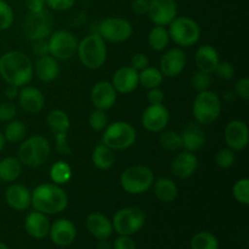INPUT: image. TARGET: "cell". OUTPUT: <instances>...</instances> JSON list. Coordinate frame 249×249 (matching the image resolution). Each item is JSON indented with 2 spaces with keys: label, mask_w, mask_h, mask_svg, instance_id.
I'll return each mask as SVG.
<instances>
[{
  "label": "cell",
  "mask_w": 249,
  "mask_h": 249,
  "mask_svg": "<svg viewBox=\"0 0 249 249\" xmlns=\"http://www.w3.org/2000/svg\"><path fill=\"white\" fill-rule=\"evenodd\" d=\"M0 75L9 85L22 88L33 79L34 65L26 53L7 51L0 56Z\"/></svg>",
  "instance_id": "1"
},
{
  "label": "cell",
  "mask_w": 249,
  "mask_h": 249,
  "mask_svg": "<svg viewBox=\"0 0 249 249\" xmlns=\"http://www.w3.org/2000/svg\"><path fill=\"white\" fill-rule=\"evenodd\" d=\"M31 206L34 211H38L46 215L60 214L67 208L68 196L62 186L45 182L40 184L32 191Z\"/></svg>",
  "instance_id": "2"
},
{
  "label": "cell",
  "mask_w": 249,
  "mask_h": 249,
  "mask_svg": "<svg viewBox=\"0 0 249 249\" xmlns=\"http://www.w3.org/2000/svg\"><path fill=\"white\" fill-rule=\"evenodd\" d=\"M77 55L88 70H100L107 61L106 41L99 33H91L78 43Z\"/></svg>",
  "instance_id": "3"
},
{
  "label": "cell",
  "mask_w": 249,
  "mask_h": 249,
  "mask_svg": "<svg viewBox=\"0 0 249 249\" xmlns=\"http://www.w3.org/2000/svg\"><path fill=\"white\" fill-rule=\"evenodd\" d=\"M51 146L43 135H32L24 139L18 147L17 158L29 168H39L50 157Z\"/></svg>",
  "instance_id": "4"
},
{
  "label": "cell",
  "mask_w": 249,
  "mask_h": 249,
  "mask_svg": "<svg viewBox=\"0 0 249 249\" xmlns=\"http://www.w3.org/2000/svg\"><path fill=\"white\" fill-rule=\"evenodd\" d=\"M155 182L153 170L147 165L135 164L126 168L121 175V186L126 194L142 195L152 187Z\"/></svg>",
  "instance_id": "5"
},
{
  "label": "cell",
  "mask_w": 249,
  "mask_h": 249,
  "mask_svg": "<svg viewBox=\"0 0 249 249\" xmlns=\"http://www.w3.org/2000/svg\"><path fill=\"white\" fill-rule=\"evenodd\" d=\"M223 105L220 96L213 90H206L197 94L192 105V114L201 125H209L220 117Z\"/></svg>",
  "instance_id": "6"
},
{
  "label": "cell",
  "mask_w": 249,
  "mask_h": 249,
  "mask_svg": "<svg viewBox=\"0 0 249 249\" xmlns=\"http://www.w3.org/2000/svg\"><path fill=\"white\" fill-rule=\"evenodd\" d=\"M138 134L136 129L130 123L117 121L108 123L102 135V143L113 151L126 150L135 143Z\"/></svg>",
  "instance_id": "7"
},
{
  "label": "cell",
  "mask_w": 249,
  "mask_h": 249,
  "mask_svg": "<svg viewBox=\"0 0 249 249\" xmlns=\"http://www.w3.org/2000/svg\"><path fill=\"white\" fill-rule=\"evenodd\" d=\"M168 27L170 40L180 48H190L201 38V27L191 17L177 16Z\"/></svg>",
  "instance_id": "8"
},
{
  "label": "cell",
  "mask_w": 249,
  "mask_h": 249,
  "mask_svg": "<svg viewBox=\"0 0 249 249\" xmlns=\"http://www.w3.org/2000/svg\"><path fill=\"white\" fill-rule=\"evenodd\" d=\"M146 215L138 207H125L122 208L114 214L113 230L118 235L133 236L142 229L145 225Z\"/></svg>",
  "instance_id": "9"
},
{
  "label": "cell",
  "mask_w": 249,
  "mask_h": 249,
  "mask_svg": "<svg viewBox=\"0 0 249 249\" xmlns=\"http://www.w3.org/2000/svg\"><path fill=\"white\" fill-rule=\"evenodd\" d=\"M46 122L56 140V148L61 155H71L68 146V133L71 129V119L62 109H51L46 117Z\"/></svg>",
  "instance_id": "10"
},
{
  "label": "cell",
  "mask_w": 249,
  "mask_h": 249,
  "mask_svg": "<svg viewBox=\"0 0 249 249\" xmlns=\"http://www.w3.org/2000/svg\"><path fill=\"white\" fill-rule=\"evenodd\" d=\"M48 43L50 55L58 61H66L72 58L77 53L79 41L73 33L60 29L50 34Z\"/></svg>",
  "instance_id": "11"
},
{
  "label": "cell",
  "mask_w": 249,
  "mask_h": 249,
  "mask_svg": "<svg viewBox=\"0 0 249 249\" xmlns=\"http://www.w3.org/2000/svg\"><path fill=\"white\" fill-rule=\"evenodd\" d=\"M105 41L124 43L133 36V26L130 22L122 17H107L100 22L99 32Z\"/></svg>",
  "instance_id": "12"
},
{
  "label": "cell",
  "mask_w": 249,
  "mask_h": 249,
  "mask_svg": "<svg viewBox=\"0 0 249 249\" xmlns=\"http://www.w3.org/2000/svg\"><path fill=\"white\" fill-rule=\"evenodd\" d=\"M53 21L51 15L43 10L40 12H28L23 21V32L28 39H48L53 33Z\"/></svg>",
  "instance_id": "13"
},
{
  "label": "cell",
  "mask_w": 249,
  "mask_h": 249,
  "mask_svg": "<svg viewBox=\"0 0 249 249\" xmlns=\"http://www.w3.org/2000/svg\"><path fill=\"white\" fill-rule=\"evenodd\" d=\"M169 119V111L164 105H148L141 116V123L150 133H162L167 128Z\"/></svg>",
  "instance_id": "14"
},
{
  "label": "cell",
  "mask_w": 249,
  "mask_h": 249,
  "mask_svg": "<svg viewBox=\"0 0 249 249\" xmlns=\"http://www.w3.org/2000/svg\"><path fill=\"white\" fill-rule=\"evenodd\" d=\"M147 16L156 26L168 27L178 16V4L175 0H150Z\"/></svg>",
  "instance_id": "15"
},
{
  "label": "cell",
  "mask_w": 249,
  "mask_h": 249,
  "mask_svg": "<svg viewBox=\"0 0 249 249\" xmlns=\"http://www.w3.org/2000/svg\"><path fill=\"white\" fill-rule=\"evenodd\" d=\"M224 140L226 146L235 152L245 150L249 142V129L246 122L240 119L229 122L224 130Z\"/></svg>",
  "instance_id": "16"
},
{
  "label": "cell",
  "mask_w": 249,
  "mask_h": 249,
  "mask_svg": "<svg viewBox=\"0 0 249 249\" xmlns=\"http://www.w3.org/2000/svg\"><path fill=\"white\" fill-rule=\"evenodd\" d=\"M187 57L181 48H172L163 53L160 62V71L167 78H177L184 72Z\"/></svg>",
  "instance_id": "17"
},
{
  "label": "cell",
  "mask_w": 249,
  "mask_h": 249,
  "mask_svg": "<svg viewBox=\"0 0 249 249\" xmlns=\"http://www.w3.org/2000/svg\"><path fill=\"white\" fill-rule=\"evenodd\" d=\"M117 97H118V92L116 91L112 83L107 80L97 82L90 91L91 104L94 105L95 108L102 109V111L111 109L116 105Z\"/></svg>",
  "instance_id": "18"
},
{
  "label": "cell",
  "mask_w": 249,
  "mask_h": 249,
  "mask_svg": "<svg viewBox=\"0 0 249 249\" xmlns=\"http://www.w3.org/2000/svg\"><path fill=\"white\" fill-rule=\"evenodd\" d=\"M49 236L53 243L58 247H67L74 242L77 237V228L70 219H57L50 224Z\"/></svg>",
  "instance_id": "19"
},
{
  "label": "cell",
  "mask_w": 249,
  "mask_h": 249,
  "mask_svg": "<svg viewBox=\"0 0 249 249\" xmlns=\"http://www.w3.org/2000/svg\"><path fill=\"white\" fill-rule=\"evenodd\" d=\"M112 85L118 94H130L138 89L139 72L131 66H124L114 72L112 78Z\"/></svg>",
  "instance_id": "20"
},
{
  "label": "cell",
  "mask_w": 249,
  "mask_h": 249,
  "mask_svg": "<svg viewBox=\"0 0 249 249\" xmlns=\"http://www.w3.org/2000/svg\"><path fill=\"white\" fill-rule=\"evenodd\" d=\"M17 100L22 109L31 114L39 113L45 105V96L43 92L38 88L28 87V85H24L19 89Z\"/></svg>",
  "instance_id": "21"
},
{
  "label": "cell",
  "mask_w": 249,
  "mask_h": 249,
  "mask_svg": "<svg viewBox=\"0 0 249 249\" xmlns=\"http://www.w3.org/2000/svg\"><path fill=\"white\" fill-rule=\"evenodd\" d=\"M5 201L14 211L23 212L31 207L32 191L22 184H11L5 191Z\"/></svg>",
  "instance_id": "22"
},
{
  "label": "cell",
  "mask_w": 249,
  "mask_h": 249,
  "mask_svg": "<svg viewBox=\"0 0 249 249\" xmlns=\"http://www.w3.org/2000/svg\"><path fill=\"white\" fill-rule=\"evenodd\" d=\"M172 172L179 179H189L190 177L196 173L197 168H198V160H197L196 155L190 151H181L178 153L173 160Z\"/></svg>",
  "instance_id": "23"
},
{
  "label": "cell",
  "mask_w": 249,
  "mask_h": 249,
  "mask_svg": "<svg viewBox=\"0 0 249 249\" xmlns=\"http://www.w3.org/2000/svg\"><path fill=\"white\" fill-rule=\"evenodd\" d=\"M85 225H87V229L90 232V235H92L95 238L100 241L108 240L112 236V233H113L112 221L106 215L99 213V212L90 213L87 216Z\"/></svg>",
  "instance_id": "24"
},
{
  "label": "cell",
  "mask_w": 249,
  "mask_h": 249,
  "mask_svg": "<svg viewBox=\"0 0 249 249\" xmlns=\"http://www.w3.org/2000/svg\"><path fill=\"white\" fill-rule=\"evenodd\" d=\"M195 62H196L197 70L207 74H212L220 62V56L214 46L204 44L197 49L195 53Z\"/></svg>",
  "instance_id": "25"
},
{
  "label": "cell",
  "mask_w": 249,
  "mask_h": 249,
  "mask_svg": "<svg viewBox=\"0 0 249 249\" xmlns=\"http://www.w3.org/2000/svg\"><path fill=\"white\" fill-rule=\"evenodd\" d=\"M24 229L31 237L41 240L49 235L50 221L46 214L34 211L31 212L24 219Z\"/></svg>",
  "instance_id": "26"
},
{
  "label": "cell",
  "mask_w": 249,
  "mask_h": 249,
  "mask_svg": "<svg viewBox=\"0 0 249 249\" xmlns=\"http://www.w3.org/2000/svg\"><path fill=\"white\" fill-rule=\"evenodd\" d=\"M180 134H181L182 147L186 151L195 153L202 150L206 145V134L198 123L187 124Z\"/></svg>",
  "instance_id": "27"
},
{
  "label": "cell",
  "mask_w": 249,
  "mask_h": 249,
  "mask_svg": "<svg viewBox=\"0 0 249 249\" xmlns=\"http://www.w3.org/2000/svg\"><path fill=\"white\" fill-rule=\"evenodd\" d=\"M34 65V74L40 82L51 83L60 74V63L58 60L51 55L43 56L36 58Z\"/></svg>",
  "instance_id": "28"
},
{
  "label": "cell",
  "mask_w": 249,
  "mask_h": 249,
  "mask_svg": "<svg viewBox=\"0 0 249 249\" xmlns=\"http://www.w3.org/2000/svg\"><path fill=\"white\" fill-rule=\"evenodd\" d=\"M152 187L155 196L157 197L158 201L163 202V203H172V202H174L177 199L178 194H179L177 184L170 178L167 177L155 180Z\"/></svg>",
  "instance_id": "29"
},
{
  "label": "cell",
  "mask_w": 249,
  "mask_h": 249,
  "mask_svg": "<svg viewBox=\"0 0 249 249\" xmlns=\"http://www.w3.org/2000/svg\"><path fill=\"white\" fill-rule=\"evenodd\" d=\"M23 164L17 157H5L0 160V180L4 182H15L22 174Z\"/></svg>",
  "instance_id": "30"
},
{
  "label": "cell",
  "mask_w": 249,
  "mask_h": 249,
  "mask_svg": "<svg viewBox=\"0 0 249 249\" xmlns=\"http://www.w3.org/2000/svg\"><path fill=\"white\" fill-rule=\"evenodd\" d=\"M91 162L97 169L107 170L113 167L116 162V155L112 148L106 146L105 143H100L92 150Z\"/></svg>",
  "instance_id": "31"
},
{
  "label": "cell",
  "mask_w": 249,
  "mask_h": 249,
  "mask_svg": "<svg viewBox=\"0 0 249 249\" xmlns=\"http://www.w3.org/2000/svg\"><path fill=\"white\" fill-rule=\"evenodd\" d=\"M148 45L155 51H164L169 46V32L163 26H155L150 31L147 36Z\"/></svg>",
  "instance_id": "32"
},
{
  "label": "cell",
  "mask_w": 249,
  "mask_h": 249,
  "mask_svg": "<svg viewBox=\"0 0 249 249\" xmlns=\"http://www.w3.org/2000/svg\"><path fill=\"white\" fill-rule=\"evenodd\" d=\"M73 177L72 168L65 160H57L50 168V179L58 186L68 184Z\"/></svg>",
  "instance_id": "33"
},
{
  "label": "cell",
  "mask_w": 249,
  "mask_h": 249,
  "mask_svg": "<svg viewBox=\"0 0 249 249\" xmlns=\"http://www.w3.org/2000/svg\"><path fill=\"white\" fill-rule=\"evenodd\" d=\"M4 138L7 142L18 143L26 139L27 135V126L19 119H12L7 122V125L5 126Z\"/></svg>",
  "instance_id": "34"
},
{
  "label": "cell",
  "mask_w": 249,
  "mask_h": 249,
  "mask_svg": "<svg viewBox=\"0 0 249 249\" xmlns=\"http://www.w3.org/2000/svg\"><path fill=\"white\" fill-rule=\"evenodd\" d=\"M164 75L160 71V68L156 67H146L145 70L139 72V84L142 85L146 89H153V88H160L162 85Z\"/></svg>",
  "instance_id": "35"
},
{
  "label": "cell",
  "mask_w": 249,
  "mask_h": 249,
  "mask_svg": "<svg viewBox=\"0 0 249 249\" xmlns=\"http://www.w3.org/2000/svg\"><path fill=\"white\" fill-rule=\"evenodd\" d=\"M191 249H219V240L208 231H199L191 238Z\"/></svg>",
  "instance_id": "36"
},
{
  "label": "cell",
  "mask_w": 249,
  "mask_h": 249,
  "mask_svg": "<svg viewBox=\"0 0 249 249\" xmlns=\"http://www.w3.org/2000/svg\"><path fill=\"white\" fill-rule=\"evenodd\" d=\"M160 145L164 148L165 151H179L182 147L181 134L175 130L163 131L160 136Z\"/></svg>",
  "instance_id": "37"
},
{
  "label": "cell",
  "mask_w": 249,
  "mask_h": 249,
  "mask_svg": "<svg viewBox=\"0 0 249 249\" xmlns=\"http://www.w3.org/2000/svg\"><path fill=\"white\" fill-rule=\"evenodd\" d=\"M232 196L242 206L249 204V180L247 178L237 180L232 186Z\"/></svg>",
  "instance_id": "38"
},
{
  "label": "cell",
  "mask_w": 249,
  "mask_h": 249,
  "mask_svg": "<svg viewBox=\"0 0 249 249\" xmlns=\"http://www.w3.org/2000/svg\"><path fill=\"white\" fill-rule=\"evenodd\" d=\"M214 160H215V164L218 165L221 169H229V168L232 167L236 162V155L235 151L230 150L229 147L221 148L216 152L215 157H214Z\"/></svg>",
  "instance_id": "39"
},
{
  "label": "cell",
  "mask_w": 249,
  "mask_h": 249,
  "mask_svg": "<svg viewBox=\"0 0 249 249\" xmlns=\"http://www.w3.org/2000/svg\"><path fill=\"white\" fill-rule=\"evenodd\" d=\"M89 125L92 130L104 131L108 125V117H107L106 111H102V109L92 111L89 117Z\"/></svg>",
  "instance_id": "40"
},
{
  "label": "cell",
  "mask_w": 249,
  "mask_h": 249,
  "mask_svg": "<svg viewBox=\"0 0 249 249\" xmlns=\"http://www.w3.org/2000/svg\"><path fill=\"white\" fill-rule=\"evenodd\" d=\"M14 10L5 0H0V32L6 31L14 23Z\"/></svg>",
  "instance_id": "41"
},
{
  "label": "cell",
  "mask_w": 249,
  "mask_h": 249,
  "mask_svg": "<svg viewBox=\"0 0 249 249\" xmlns=\"http://www.w3.org/2000/svg\"><path fill=\"white\" fill-rule=\"evenodd\" d=\"M211 84H212L211 74H207V73L201 72V71H197L191 79V87L194 88L197 92L209 90Z\"/></svg>",
  "instance_id": "42"
},
{
  "label": "cell",
  "mask_w": 249,
  "mask_h": 249,
  "mask_svg": "<svg viewBox=\"0 0 249 249\" xmlns=\"http://www.w3.org/2000/svg\"><path fill=\"white\" fill-rule=\"evenodd\" d=\"M214 73L216 74V77L220 78L223 80H231L233 79L236 74L235 67H233L232 63L226 62V61H223V62H219V65L216 66Z\"/></svg>",
  "instance_id": "43"
},
{
  "label": "cell",
  "mask_w": 249,
  "mask_h": 249,
  "mask_svg": "<svg viewBox=\"0 0 249 249\" xmlns=\"http://www.w3.org/2000/svg\"><path fill=\"white\" fill-rule=\"evenodd\" d=\"M16 114L17 107L16 105L12 104L11 101L1 102V104H0V122L7 123V122L15 119Z\"/></svg>",
  "instance_id": "44"
},
{
  "label": "cell",
  "mask_w": 249,
  "mask_h": 249,
  "mask_svg": "<svg viewBox=\"0 0 249 249\" xmlns=\"http://www.w3.org/2000/svg\"><path fill=\"white\" fill-rule=\"evenodd\" d=\"M236 96H238L240 99L248 101L249 100V78L243 77L241 79L237 80L235 85V90H233Z\"/></svg>",
  "instance_id": "45"
},
{
  "label": "cell",
  "mask_w": 249,
  "mask_h": 249,
  "mask_svg": "<svg viewBox=\"0 0 249 249\" xmlns=\"http://www.w3.org/2000/svg\"><path fill=\"white\" fill-rule=\"evenodd\" d=\"M32 53H33L36 58L43 57V56H46V55H50L48 39H38V40H33V44H32Z\"/></svg>",
  "instance_id": "46"
},
{
  "label": "cell",
  "mask_w": 249,
  "mask_h": 249,
  "mask_svg": "<svg viewBox=\"0 0 249 249\" xmlns=\"http://www.w3.org/2000/svg\"><path fill=\"white\" fill-rule=\"evenodd\" d=\"M74 4L75 0H45V5L55 11H67L72 9Z\"/></svg>",
  "instance_id": "47"
},
{
  "label": "cell",
  "mask_w": 249,
  "mask_h": 249,
  "mask_svg": "<svg viewBox=\"0 0 249 249\" xmlns=\"http://www.w3.org/2000/svg\"><path fill=\"white\" fill-rule=\"evenodd\" d=\"M130 66L133 68H135L138 72H140V71L145 70L146 67L150 66V58H148V56L146 55V53H136L135 55H133V57H131Z\"/></svg>",
  "instance_id": "48"
},
{
  "label": "cell",
  "mask_w": 249,
  "mask_h": 249,
  "mask_svg": "<svg viewBox=\"0 0 249 249\" xmlns=\"http://www.w3.org/2000/svg\"><path fill=\"white\" fill-rule=\"evenodd\" d=\"M113 249H136L135 241L131 238V236H122L114 240Z\"/></svg>",
  "instance_id": "49"
},
{
  "label": "cell",
  "mask_w": 249,
  "mask_h": 249,
  "mask_svg": "<svg viewBox=\"0 0 249 249\" xmlns=\"http://www.w3.org/2000/svg\"><path fill=\"white\" fill-rule=\"evenodd\" d=\"M165 100L164 91L160 88H153V89H148L147 92V101L148 105H160L163 104Z\"/></svg>",
  "instance_id": "50"
},
{
  "label": "cell",
  "mask_w": 249,
  "mask_h": 249,
  "mask_svg": "<svg viewBox=\"0 0 249 249\" xmlns=\"http://www.w3.org/2000/svg\"><path fill=\"white\" fill-rule=\"evenodd\" d=\"M148 7H150V0H133L131 2V10L138 16L147 15Z\"/></svg>",
  "instance_id": "51"
},
{
  "label": "cell",
  "mask_w": 249,
  "mask_h": 249,
  "mask_svg": "<svg viewBox=\"0 0 249 249\" xmlns=\"http://www.w3.org/2000/svg\"><path fill=\"white\" fill-rule=\"evenodd\" d=\"M28 12H40L45 10V0H23Z\"/></svg>",
  "instance_id": "52"
},
{
  "label": "cell",
  "mask_w": 249,
  "mask_h": 249,
  "mask_svg": "<svg viewBox=\"0 0 249 249\" xmlns=\"http://www.w3.org/2000/svg\"><path fill=\"white\" fill-rule=\"evenodd\" d=\"M19 94V88L15 87V85H9L7 84L6 89H5V96H6L7 100L10 101H14V100H17Z\"/></svg>",
  "instance_id": "53"
},
{
  "label": "cell",
  "mask_w": 249,
  "mask_h": 249,
  "mask_svg": "<svg viewBox=\"0 0 249 249\" xmlns=\"http://www.w3.org/2000/svg\"><path fill=\"white\" fill-rule=\"evenodd\" d=\"M5 145H6V140H5V138H4V134L0 131V152L4 150Z\"/></svg>",
  "instance_id": "54"
},
{
  "label": "cell",
  "mask_w": 249,
  "mask_h": 249,
  "mask_svg": "<svg viewBox=\"0 0 249 249\" xmlns=\"http://www.w3.org/2000/svg\"><path fill=\"white\" fill-rule=\"evenodd\" d=\"M0 249H10L9 247H7L6 245H5V243H2V242H0Z\"/></svg>",
  "instance_id": "55"
}]
</instances>
